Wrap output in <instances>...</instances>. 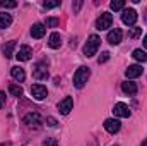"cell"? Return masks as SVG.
<instances>
[{
    "label": "cell",
    "mask_w": 147,
    "mask_h": 146,
    "mask_svg": "<svg viewBox=\"0 0 147 146\" xmlns=\"http://www.w3.org/2000/svg\"><path fill=\"white\" fill-rule=\"evenodd\" d=\"M89 76H91V69L89 67H86V65H82V67H79L75 74H74V86L75 88H84L86 86V83H87V79H89Z\"/></svg>",
    "instance_id": "2"
},
{
    "label": "cell",
    "mask_w": 147,
    "mask_h": 146,
    "mask_svg": "<svg viewBox=\"0 0 147 146\" xmlns=\"http://www.w3.org/2000/svg\"><path fill=\"white\" fill-rule=\"evenodd\" d=\"M121 91H123L125 95H135V93L139 91V88H137L135 83H132V81H125V83H121Z\"/></svg>",
    "instance_id": "15"
},
{
    "label": "cell",
    "mask_w": 147,
    "mask_h": 146,
    "mask_svg": "<svg viewBox=\"0 0 147 146\" xmlns=\"http://www.w3.org/2000/svg\"><path fill=\"white\" fill-rule=\"evenodd\" d=\"M14 48H16V41H7L3 45V55H5V59H10L14 55Z\"/></svg>",
    "instance_id": "19"
},
{
    "label": "cell",
    "mask_w": 147,
    "mask_h": 146,
    "mask_svg": "<svg viewBox=\"0 0 147 146\" xmlns=\"http://www.w3.org/2000/svg\"><path fill=\"white\" fill-rule=\"evenodd\" d=\"M46 28H57L58 24H60V19L58 17H46V21L43 23Z\"/></svg>",
    "instance_id": "21"
},
{
    "label": "cell",
    "mask_w": 147,
    "mask_h": 146,
    "mask_svg": "<svg viewBox=\"0 0 147 146\" xmlns=\"http://www.w3.org/2000/svg\"><path fill=\"white\" fill-rule=\"evenodd\" d=\"M140 35H142V28H132V29L128 31V38H132V40L139 38Z\"/></svg>",
    "instance_id": "25"
},
{
    "label": "cell",
    "mask_w": 147,
    "mask_h": 146,
    "mask_svg": "<svg viewBox=\"0 0 147 146\" xmlns=\"http://www.w3.org/2000/svg\"><path fill=\"white\" fill-rule=\"evenodd\" d=\"M111 24H113V16H111L110 12H103V14L98 17V21H96V29L105 31V29L111 28Z\"/></svg>",
    "instance_id": "3"
},
{
    "label": "cell",
    "mask_w": 147,
    "mask_h": 146,
    "mask_svg": "<svg viewBox=\"0 0 147 146\" xmlns=\"http://www.w3.org/2000/svg\"><path fill=\"white\" fill-rule=\"evenodd\" d=\"M45 35H46V26H45L43 23L33 24V28H31V36L33 38H43Z\"/></svg>",
    "instance_id": "13"
},
{
    "label": "cell",
    "mask_w": 147,
    "mask_h": 146,
    "mask_svg": "<svg viewBox=\"0 0 147 146\" xmlns=\"http://www.w3.org/2000/svg\"><path fill=\"white\" fill-rule=\"evenodd\" d=\"M48 46L50 48H60L62 46V36L58 35V33H51L50 35V38H48Z\"/></svg>",
    "instance_id": "16"
},
{
    "label": "cell",
    "mask_w": 147,
    "mask_h": 146,
    "mask_svg": "<svg viewBox=\"0 0 147 146\" xmlns=\"http://www.w3.org/2000/svg\"><path fill=\"white\" fill-rule=\"evenodd\" d=\"M5 105V93L3 91H0V108Z\"/></svg>",
    "instance_id": "31"
},
{
    "label": "cell",
    "mask_w": 147,
    "mask_h": 146,
    "mask_svg": "<svg viewBox=\"0 0 147 146\" xmlns=\"http://www.w3.org/2000/svg\"><path fill=\"white\" fill-rule=\"evenodd\" d=\"M99 45H101V38L98 35H91L89 40L86 41V45H84V57H87V59L94 57L99 50Z\"/></svg>",
    "instance_id": "1"
},
{
    "label": "cell",
    "mask_w": 147,
    "mask_h": 146,
    "mask_svg": "<svg viewBox=\"0 0 147 146\" xmlns=\"http://www.w3.org/2000/svg\"><path fill=\"white\" fill-rule=\"evenodd\" d=\"M132 57H134L137 62H142V64H144V62L147 60V53L144 52V50H142V48H137V50H134Z\"/></svg>",
    "instance_id": "20"
},
{
    "label": "cell",
    "mask_w": 147,
    "mask_h": 146,
    "mask_svg": "<svg viewBox=\"0 0 147 146\" xmlns=\"http://www.w3.org/2000/svg\"><path fill=\"white\" fill-rule=\"evenodd\" d=\"M0 7L2 9H14V7H17V2H14V0H0Z\"/></svg>",
    "instance_id": "24"
},
{
    "label": "cell",
    "mask_w": 147,
    "mask_h": 146,
    "mask_svg": "<svg viewBox=\"0 0 147 146\" xmlns=\"http://www.w3.org/2000/svg\"><path fill=\"white\" fill-rule=\"evenodd\" d=\"M43 146H58V143H57L55 139H46V141L43 143Z\"/></svg>",
    "instance_id": "30"
},
{
    "label": "cell",
    "mask_w": 147,
    "mask_h": 146,
    "mask_svg": "<svg viewBox=\"0 0 147 146\" xmlns=\"http://www.w3.org/2000/svg\"><path fill=\"white\" fill-rule=\"evenodd\" d=\"M10 76H12L16 81H19V83H22V81L26 79V72H24V69L19 67V65H16V67L10 69Z\"/></svg>",
    "instance_id": "17"
},
{
    "label": "cell",
    "mask_w": 147,
    "mask_h": 146,
    "mask_svg": "<svg viewBox=\"0 0 147 146\" xmlns=\"http://www.w3.org/2000/svg\"><path fill=\"white\" fill-rule=\"evenodd\" d=\"M113 115L115 117H118V119H128L130 115H132V112L128 108V105L127 103H115V107H113Z\"/></svg>",
    "instance_id": "4"
},
{
    "label": "cell",
    "mask_w": 147,
    "mask_h": 146,
    "mask_svg": "<svg viewBox=\"0 0 147 146\" xmlns=\"http://www.w3.org/2000/svg\"><path fill=\"white\" fill-rule=\"evenodd\" d=\"M140 146H147V138H146V139H144V143H142V145H140Z\"/></svg>",
    "instance_id": "35"
},
{
    "label": "cell",
    "mask_w": 147,
    "mask_h": 146,
    "mask_svg": "<svg viewBox=\"0 0 147 146\" xmlns=\"http://www.w3.org/2000/svg\"><path fill=\"white\" fill-rule=\"evenodd\" d=\"M31 96H33L34 100H38V102L45 100V98L48 96L46 86H43V84H33V86H31Z\"/></svg>",
    "instance_id": "6"
},
{
    "label": "cell",
    "mask_w": 147,
    "mask_h": 146,
    "mask_svg": "<svg viewBox=\"0 0 147 146\" xmlns=\"http://www.w3.org/2000/svg\"><path fill=\"white\" fill-rule=\"evenodd\" d=\"M144 46H146V48H147V35H146V36H144Z\"/></svg>",
    "instance_id": "33"
},
{
    "label": "cell",
    "mask_w": 147,
    "mask_h": 146,
    "mask_svg": "<svg viewBox=\"0 0 147 146\" xmlns=\"http://www.w3.org/2000/svg\"><path fill=\"white\" fill-rule=\"evenodd\" d=\"M121 38H123V33H121V29H118V28H115V29H111L110 33H108V43L110 45H118L120 41H121Z\"/></svg>",
    "instance_id": "12"
},
{
    "label": "cell",
    "mask_w": 147,
    "mask_h": 146,
    "mask_svg": "<svg viewBox=\"0 0 147 146\" xmlns=\"http://www.w3.org/2000/svg\"><path fill=\"white\" fill-rule=\"evenodd\" d=\"M108 60H110V52H103V53L99 55V59H98L99 64H105V62H108Z\"/></svg>",
    "instance_id": "26"
},
{
    "label": "cell",
    "mask_w": 147,
    "mask_h": 146,
    "mask_svg": "<svg viewBox=\"0 0 147 146\" xmlns=\"http://www.w3.org/2000/svg\"><path fill=\"white\" fill-rule=\"evenodd\" d=\"M142 72H144L142 65H139V64H134V65H128V69L125 71V76H127L128 79H135V77L142 76Z\"/></svg>",
    "instance_id": "11"
},
{
    "label": "cell",
    "mask_w": 147,
    "mask_h": 146,
    "mask_svg": "<svg viewBox=\"0 0 147 146\" xmlns=\"http://www.w3.org/2000/svg\"><path fill=\"white\" fill-rule=\"evenodd\" d=\"M72 108H74V98L72 96H65V98L58 103V110H60L62 115H69Z\"/></svg>",
    "instance_id": "7"
},
{
    "label": "cell",
    "mask_w": 147,
    "mask_h": 146,
    "mask_svg": "<svg viewBox=\"0 0 147 146\" xmlns=\"http://www.w3.org/2000/svg\"><path fill=\"white\" fill-rule=\"evenodd\" d=\"M46 126H50V127H57L58 122H57L55 117H46Z\"/></svg>",
    "instance_id": "28"
},
{
    "label": "cell",
    "mask_w": 147,
    "mask_h": 146,
    "mask_svg": "<svg viewBox=\"0 0 147 146\" xmlns=\"http://www.w3.org/2000/svg\"><path fill=\"white\" fill-rule=\"evenodd\" d=\"M103 126H105V129H106L110 134H116V132L120 131V127H121V124H120L118 119H106Z\"/></svg>",
    "instance_id": "9"
},
{
    "label": "cell",
    "mask_w": 147,
    "mask_h": 146,
    "mask_svg": "<svg viewBox=\"0 0 147 146\" xmlns=\"http://www.w3.org/2000/svg\"><path fill=\"white\" fill-rule=\"evenodd\" d=\"M31 55H33V50H31V46H28V45H22L21 48H19V52H17V60L19 62H28L29 59H31Z\"/></svg>",
    "instance_id": "10"
},
{
    "label": "cell",
    "mask_w": 147,
    "mask_h": 146,
    "mask_svg": "<svg viewBox=\"0 0 147 146\" xmlns=\"http://www.w3.org/2000/svg\"><path fill=\"white\" fill-rule=\"evenodd\" d=\"M82 7V0H77L75 3H72V9H74V14H77L79 12V9Z\"/></svg>",
    "instance_id": "29"
},
{
    "label": "cell",
    "mask_w": 147,
    "mask_h": 146,
    "mask_svg": "<svg viewBox=\"0 0 147 146\" xmlns=\"http://www.w3.org/2000/svg\"><path fill=\"white\" fill-rule=\"evenodd\" d=\"M43 5H45V9H55V7L60 5V0H55V2H45Z\"/></svg>",
    "instance_id": "27"
},
{
    "label": "cell",
    "mask_w": 147,
    "mask_h": 146,
    "mask_svg": "<svg viewBox=\"0 0 147 146\" xmlns=\"http://www.w3.org/2000/svg\"><path fill=\"white\" fill-rule=\"evenodd\" d=\"M137 10L135 9H123L121 12V21L127 24V26H134L137 23Z\"/></svg>",
    "instance_id": "5"
},
{
    "label": "cell",
    "mask_w": 147,
    "mask_h": 146,
    "mask_svg": "<svg viewBox=\"0 0 147 146\" xmlns=\"http://www.w3.org/2000/svg\"><path fill=\"white\" fill-rule=\"evenodd\" d=\"M33 76L36 77L38 81H43V79H48V67H46V64L45 62H39V64H36V67H34V72H33Z\"/></svg>",
    "instance_id": "8"
},
{
    "label": "cell",
    "mask_w": 147,
    "mask_h": 146,
    "mask_svg": "<svg viewBox=\"0 0 147 146\" xmlns=\"http://www.w3.org/2000/svg\"><path fill=\"white\" fill-rule=\"evenodd\" d=\"M0 146H12V145H10V143L7 141V143H2V145H0Z\"/></svg>",
    "instance_id": "34"
},
{
    "label": "cell",
    "mask_w": 147,
    "mask_h": 146,
    "mask_svg": "<svg viewBox=\"0 0 147 146\" xmlns=\"http://www.w3.org/2000/svg\"><path fill=\"white\" fill-rule=\"evenodd\" d=\"M87 146H99V145H98L96 141H92V143H89V145H87Z\"/></svg>",
    "instance_id": "32"
},
{
    "label": "cell",
    "mask_w": 147,
    "mask_h": 146,
    "mask_svg": "<svg viewBox=\"0 0 147 146\" xmlns=\"http://www.w3.org/2000/svg\"><path fill=\"white\" fill-rule=\"evenodd\" d=\"M110 9L111 10H123L125 9V2L123 0H113L110 3Z\"/></svg>",
    "instance_id": "22"
},
{
    "label": "cell",
    "mask_w": 147,
    "mask_h": 146,
    "mask_svg": "<svg viewBox=\"0 0 147 146\" xmlns=\"http://www.w3.org/2000/svg\"><path fill=\"white\" fill-rule=\"evenodd\" d=\"M9 91H10L12 96H22V88L17 86V84H10L9 86Z\"/></svg>",
    "instance_id": "23"
},
{
    "label": "cell",
    "mask_w": 147,
    "mask_h": 146,
    "mask_svg": "<svg viewBox=\"0 0 147 146\" xmlns=\"http://www.w3.org/2000/svg\"><path fill=\"white\" fill-rule=\"evenodd\" d=\"M24 124H28V126H39V124H41V115H39L38 112L28 113V115L24 117Z\"/></svg>",
    "instance_id": "14"
},
{
    "label": "cell",
    "mask_w": 147,
    "mask_h": 146,
    "mask_svg": "<svg viewBox=\"0 0 147 146\" xmlns=\"http://www.w3.org/2000/svg\"><path fill=\"white\" fill-rule=\"evenodd\" d=\"M12 24V16L7 12H0V29H5Z\"/></svg>",
    "instance_id": "18"
}]
</instances>
